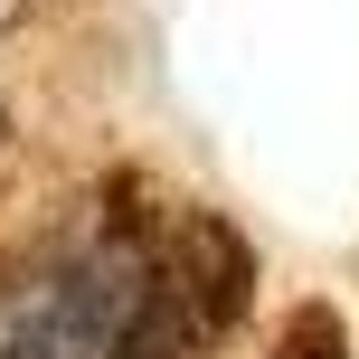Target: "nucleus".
Listing matches in <instances>:
<instances>
[{
	"instance_id": "1",
	"label": "nucleus",
	"mask_w": 359,
	"mask_h": 359,
	"mask_svg": "<svg viewBox=\"0 0 359 359\" xmlns=\"http://www.w3.org/2000/svg\"><path fill=\"white\" fill-rule=\"evenodd\" d=\"M246 303H255L246 236H236L227 217H208V208H180L161 255L142 265V284H133V303H123L114 359H208L246 322Z\"/></svg>"
},
{
	"instance_id": "2",
	"label": "nucleus",
	"mask_w": 359,
	"mask_h": 359,
	"mask_svg": "<svg viewBox=\"0 0 359 359\" xmlns=\"http://www.w3.org/2000/svg\"><path fill=\"white\" fill-rule=\"evenodd\" d=\"M123 303H133V284H114L104 265L38 274V284H19L10 312H0V359H114Z\"/></svg>"
},
{
	"instance_id": "3",
	"label": "nucleus",
	"mask_w": 359,
	"mask_h": 359,
	"mask_svg": "<svg viewBox=\"0 0 359 359\" xmlns=\"http://www.w3.org/2000/svg\"><path fill=\"white\" fill-rule=\"evenodd\" d=\"M274 359H350L341 312H331V303H303V312L284 322V341H274Z\"/></svg>"
}]
</instances>
